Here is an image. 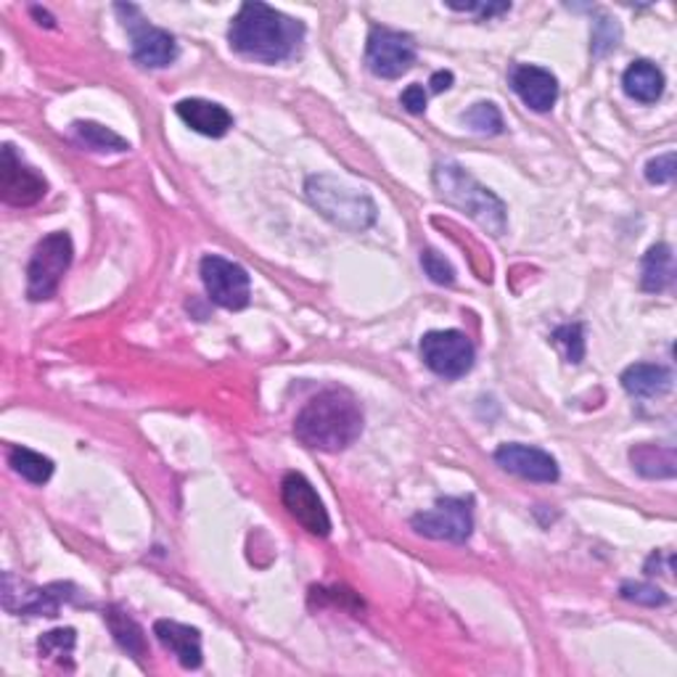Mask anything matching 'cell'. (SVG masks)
Masks as SVG:
<instances>
[{"mask_svg": "<svg viewBox=\"0 0 677 677\" xmlns=\"http://www.w3.org/2000/svg\"><path fill=\"white\" fill-rule=\"evenodd\" d=\"M362 432V408L347 390L320 392L299 410L294 434L301 445L323 453H342Z\"/></svg>", "mask_w": 677, "mask_h": 677, "instance_id": "7a4b0ae2", "label": "cell"}, {"mask_svg": "<svg viewBox=\"0 0 677 677\" xmlns=\"http://www.w3.org/2000/svg\"><path fill=\"white\" fill-rule=\"evenodd\" d=\"M177 116L190 127V131L207 135V138H223L233 127V116L225 107L205 98H186L175 107Z\"/></svg>", "mask_w": 677, "mask_h": 677, "instance_id": "e0dca14e", "label": "cell"}, {"mask_svg": "<svg viewBox=\"0 0 677 677\" xmlns=\"http://www.w3.org/2000/svg\"><path fill=\"white\" fill-rule=\"evenodd\" d=\"M464 122L479 135H501L503 133V114L495 103L482 101L473 103L469 112L464 114Z\"/></svg>", "mask_w": 677, "mask_h": 677, "instance_id": "d4e9b609", "label": "cell"}, {"mask_svg": "<svg viewBox=\"0 0 677 677\" xmlns=\"http://www.w3.org/2000/svg\"><path fill=\"white\" fill-rule=\"evenodd\" d=\"M495 464L514 473V477L527 479V482L551 484L558 479V464L551 453L540 451V447L519 445V442L497 447Z\"/></svg>", "mask_w": 677, "mask_h": 677, "instance_id": "5bb4252c", "label": "cell"}, {"mask_svg": "<svg viewBox=\"0 0 677 677\" xmlns=\"http://www.w3.org/2000/svg\"><path fill=\"white\" fill-rule=\"evenodd\" d=\"M553 342L564 349L566 360L569 362H582L584 358V338H582V325L580 323H566L558 325L553 331Z\"/></svg>", "mask_w": 677, "mask_h": 677, "instance_id": "83f0119b", "label": "cell"}, {"mask_svg": "<svg viewBox=\"0 0 677 677\" xmlns=\"http://www.w3.org/2000/svg\"><path fill=\"white\" fill-rule=\"evenodd\" d=\"M153 636L186 669L201 667V632L172 619L153 621Z\"/></svg>", "mask_w": 677, "mask_h": 677, "instance_id": "2e32d148", "label": "cell"}, {"mask_svg": "<svg viewBox=\"0 0 677 677\" xmlns=\"http://www.w3.org/2000/svg\"><path fill=\"white\" fill-rule=\"evenodd\" d=\"M305 40V24L264 3H244L227 29V42L246 59L279 64L292 59Z\"/></svg>", "mask_w": 677, "mask_h": 677, "instance_id": "6da1fadb", "label": "cell"}, {"mask_svg": "<svg viewBox=\"0 0 677 677\" xmlns=\"http://www.w3.org/2000/svg\"><path fill=\"white\" fill-rule=\"evenodd\" d=\"M434 188L440 194V199L445 205H451L460 212L469 214L471 220H477L484 231L492 236H503L508 225V209L497 199L488 186L469 175L460 164L455 162H436L434 168Z\"/></svg>", "mask_w": 677, "mask_h": 677, "instance_id": "3957f363", "label": "cell"}, {"mask_svg": "<svg viewBox=\"0 0 677 677\" xmlns=\"http://www.w3.org/2000/svg\"><path fill=\"white\" fill-rule=\"evenodd\" d=\"M75 643H77L75 630H72V627H61V630L46 632V636L38 640V651L40 656L57 658V662L64 664L70 662L72 651H75Z\"/></svg>", "mask_w": 677, "mask_h": 677, "instance_id": "484cf974", "label": "cell"}, {"mask_svg": "<svg viewBox=\"0 0 677 677\" xmlns=\"http://www.w3.org/2000/svg\"><path fill=\"white\" fill-rule=\"evenodd\" d=\"M675 281V255L669 244H654L643 257V270H640V286L645 292L658 294L667 292Z\"/></svg>", "mask_w": 677, "mask_h": 677, "instance_id": "44dd1931", "label": "cell"}, {"mask_svg": "<svg viewBox=\"0 0 677 677\" xmlns=\"http://www.w3.org/2000/svg\"><path fill=\"white\" fill-rule=\"evenodd\" d=\"M201 281L209 299L225 310H244L251 299L249 273L238 262L225 260V257L207 255L201 260Z\"/></svg>", "mask_w": 677, "mask_h": 677, "instance_id": "52a82bcc", "label": "cell"}, {"mask_svg": "<svg viewBox=\"0 0 677 677\" xmlns=\"http://www.w3.org/2000/svg\"><path fill=\"white\" fill-rule=\"evenodd\" d=\"M621 40V29L617 20H612V16L601 14L599 20L593 22V35H590V51H593V57H606V53H612L614 48L619 46Z\"/></svg>", "mask_w": 677, "mask_h": 677, "instance_id": "4316f807", "label": "cell"}, {"mask_svg": "<svg viewBox=\"0 0 677 677\" xmlns=\"http://www.w3.org/2000/svg\"><path fill=\"white\" fill-rule=\"evenodd\" d=\"M621 88L638 103H656L664 94V72L654 61H632L621 75Z\"/></svg>", "mask_w": 677, "mask_h": 677, "instance_id": "d6986e66", "label": "cell"}, {"mask_svg": "<svg viewBox=\"0 0 677 677\" xmlns=\"http://www.w3.org/2000/svg\"><path fill=\"white\" fill-rule=\"evenodd\" d=\"M619 593L621 599L638 603V606H664L667 603V593L649 582H625L619 588Z\"/></svg>", "mask_w": 677, "mask_h": 677, "instance_id": "f546056e", "label": "cell"}, {"mask_svg": "<svg viewBox=\"0 0 677 677\" xmlns=\"http://www.w3.org/2000/svg\"><path fill=\"white\" fill-rule=\"evenodd\" d=\"M429 85H432L434 94H442V90H447L453 85V72H436Z\"/></svg>", "mask_w": 677, "mask_h": 677, "instance_id": "836d02e7", "label": "cell"}, {"mask_svg": "<svg viewBox=\"0 0 677 677\" xmlns=\"http://www.w3.org/2000/svg\"><path fill=\"white\" fill-rule=\"evenodd\" d=\"M307 201L323 214L325 220L344 227V231L362 233L377 223V205L371 196L358 186L334 175H310L305 183Z\"/></svg>", "mask_w": 677, "mask_h": 677, "instance_id": "277c9868", "label": "cell"}, {"mask_svg": "<svg viewBox=\"0 0 677 677\" xmlns=\"http://www.w3.org/2000/svg\"><path fill=\"white\" fill-rule=\"evenodd\" d=\"M621 386H625L627 395L640 399L662 397L673 390V373H669V368L654 366V362H636L621 373Z\"/></svg>", "mask_w": 677, "mask_h": 677, "instance_id": "ac0fdd59", "label": "cell"}, {"mask_svg": "<svg viewBox=\"0 0 677 677\" xmlns=\"http://www.w3.org/2000/svg\"><path fill=\"white\" fill-rule=\"evenodd\" d=\"M421 264L423 273H427L434 283H440V286H453L455 283V268L451 264V260H447L445 255H440L436 249H423Z\"/></svg>", "mask_w": 677, "mask_h": 677, "instance_id": "f1b7e54d", "label": "cell"}, {"mask_svg": "<svg viewBox=\"0 0 677 677\" xmlns=\"http://www.w3.org/2000/svg\"><path fill=\"white\" fill-rule=\"evenodd\" d=\"M416 42L410 35L386 27H373L368 35L366 64L381 79H397L414 66Z\"/></svg>", "mask_w": 677, "mask_h": 677, "instance_id": "9c48e42d", "label": "cell"}, {"mask_svg": "<svg viewBox=\"0 0 677 677\" xmlns=\"http://www.w3.org/2000/svg\"><path fill=\"white\" fill-rule=\"evenodd\" d=\"M281 501L288 514H292L294 519L307 529V532L318 534V538H329V532H331L329 510H325L323 501L318 497L316 488H312V484L307 482L301 473L292 471L283 477Z\"/></svg>", "mask_w": 677, "mask_h": 677, "instance_id": "4fadbf2b", "label": "cell"}, {"mask_svg": "<svg viewBox=\"0 0 677 677\" xmlns=\"http://www.w3.org/2000/svg\"><path fill=\"white\" fill-rule=\"evenodd\" d=\"M116 14L125 16V27L133 38V59L140 66L164 70V66H170L177 59L175 38L146 22L135 5H116Z\"/></svg>", "mask_w": 677, "mask_h": 677, "instance_id": "ba28073f", "label": "cell"}, {"mask_svg": "<svg viewBox=\"0 0 677 677\" xmlns=\"http://www.w3.org/2000/svg\"><path fill=\"white\" fill-rule=\"evenodd\" d=\"M33 14H35V16H38V20H46V24H48V27H53L51 16H48V14H46V11H40V9H33Z\"/></svg>", "mask_w": 677, "mask_h": 677, "instance_id": "e575fe53", "label": "cell"}, {"mask_svg": "<svg viewBox=\"0 0 677 677\" xmlns=\"http://www.w3.org/2000/svg\"><path fill=\"white\" fill-rule=\"evenodd\" d=\"M453 11H464V14H479V20H490V16L506 14L510 3H466V5H451Z\"/></svg>", "mask_w": 677, "mask_h": 677, "instance_id": "1f68e13d", "label": "cell"}, {"mask_svg": "<svg viewBox=\"0 0 677 677\" xmlns=\"http://www.w3.org/2000/svg\"><path fill=\"white\" fill-rule=\"evenodd\" d=\"M9 464L22 479H27L33 484H46L53 477V460L29 451V447H11Z\"/></svg>", "mask_w": 677, "mask_h": 677, "instance_id": "cb8c5ba5", "label": "cell"}, {"mask_svg": "<svg viewBox=\"0 0 677 677\" xmlns=\"http://www.w3.org/2000/svg\"><path fill=\"white\" fill-rule=\"evenodd\" d=\"M416 532L432 540H447V543H466L473 532L471 501L464 497H442L432 510H423L410 519Z\"/></svg>", "mask_w": 677, "mask_h": 677, "instance_id": "8fae6325", "label": "cell"}, {"mask_svg": "<svg viewBox=\"0 0 677 677\" xmlns=\"http://www.w3.org/2000/svg\"><path fill=\"white\" fill-rule=\"evenodd\" d=\"M399 103H403L410 114H423L427 112V90H423L421 85H410V88L403 94V98H399Z\"/></svg>", "mask_w": 677, "mask_h": 677, "instance_id": "d6a6232c", "label": "cell"}, {"mask_svg": "<svg viewBox=\"0 0 677 677\" xmlns=\"http://www.w3.org/2000/svg\"><path fill=\"white\" fill-rule=\"evenodd\" d=\"M630 464L645 479H673L677 473V453L669 445H636L630 451Z\"/></svg>", "mask_w": 677, "mask_h": 677, "instance_id": "ffe728a7", "label": "cell"}, {"mask_svg": "<svg viewBox=\"0 0 677 677\" xmlns=\"http://www.w3.org/2000/svg\"><path fill=\"white\" fill-rule=\"evenodd\" d=\"M421 358L442 379H460L473 368L477 349L464 331H429L421 338Z\"/></svg>", "mask_w": 677, "mask_h": 677, "instance_id": "8992f818", "label": "cell"}, {"mask_svg": "<svg viewBox=\"0 0 677 677\" xmlns=\"http://www.w3.org/2000/svg\"><path fill=\"white\" fill-rule=\"evenodd\" d=\"M103 619H107L109 630H112L116 643H120L127 654L135 658L146 656L144 630H140V625L131 617V614L120 612V608H109V612L103 614Z\"/></svg>", "mask_w": 677, "mask_h": 677, "instance_id": "603a6c76", "label": "cell"}, {"mask_svg": "<svg viewBox=\"0 0 677 677\" xmlns=\"http://www.w3.org/2000/svg\"><path fill=\"white\" fill-rule=\"evenodd\" d=\"M48 183L40 172L16 157L14 146L5 144L0 153V199L11 207H33L46 196Z\"/></svg>", "mask_w": 677, "mask_h": 677, "instance_id": "7c38bea8", "label": "cell"}, {"mask_svg": "<svg viewBox=\"0 0 677 677\" xmlns=\"http://www.w3.org/2000/svg\"><path fill=\"white\" fill-rule=\"evenodd\" d=\"M72 138L77 140L83 149L88 151H98V153H107V151H127L131 144H127L122 135H116L112 127L107 125H98V122H88V120H79L72 125Z\"/></svg>", "mask_w": 677, "mask_h": 677, "instance_id": "7402d4cb", "label": "cell"}, {"mask_svg": "<svg viewBox=\"0 0 677 677\" xmlns=\"http://www.w3.org/2000/svg\"><path fill=\"white\" fill-rule=\"evenodd\" d=\"M72 255H75V246H72L70 233L57 231L42 238L27 264V297L33 301L51 299L59 292L64 273L70 270Z\"/></svg>", "mask_w": 677, "mask_h": 677, "instance_id": "5b68a950", "label": "cell"}, {"mask_svg": "<svg viewBox=\"0 0 677 677\" xmlns=\"http://www.w3.org/2000/svg\"><path fill=\"white\" fill-rule=\"evenodd\" d=\"M72 584L57 582L38 588L22 582L20 577L5 571L3 575V606L11 614H33V617H57L61 603L72 599Z\"/></svg>", "mask_w": 677, "mask_h": 677, "instance_id": "30bf717a", "label": "cell"}, {"mask_svg": "<svg viewBox=\"0 0 677 677\" xmlns=\"http://www.w3.org/2000/svg\"><path fill=\"white\" fill-rule=\"evenodd\" d=\"M508 83L514 94L527 103L532 112H551L558 98V79L553 72L534 64H516L510 66Z\"/></svg>", "mask_w": 677, "mask_h": 677, "instance_id": "9a60e30c", "label": "cell"}, {"mask_svg": "<svg viewBox=\"0 0 677 677\" xmlns=\"http://www.w3.org/2000/svg\"><path fill=\"white\" fill-rule=\"evenodd\" d=\"M675 172H677L675 151L662 153V157L651 159V162L645 164V181H649L651 186H667V183L675 181Z\"/></svg>", "mask_w": 677, "mask_h": 677, "instance_id": "4dcf8cb0", "label": "cell"}]
</instances>
